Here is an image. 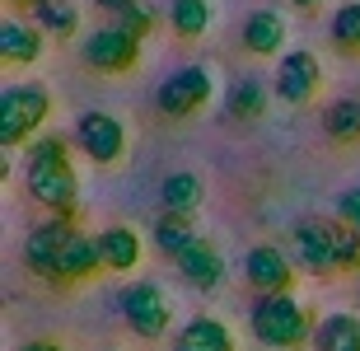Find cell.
<instances>
[{"label":"cell","instance_id":"e0dca14e","mask_svg":"<svg viewBox=\"0 0 360 351\" xmlns=\"http://www.w3.org/2000/svg\"><path fill=\"white\" fill-rule=\"evenodd\" d=\"M98 248H103L108 272H131L136 262H141V239H136V230H127V225H108V230L98 234Z\"/></svg>","mask_w":360,"mask_h":351},{"label":"cell","instance_id":"8fae6325","mask_svg":"<svg viewBox=\"0 0 360 351\" xmlns=\"http://www.w3.org/2000/svg\"><path fill=\"white\" fill-rule=\"evenodd\" d=\"M70 220L66 216H56V220H47V225H38V230L24 239V262L38 276H56V257H61V248L70 243Z\"/></svg>","mask_w":360,"mask_h":351},{"label":"cell","instance_id":"6da1fadb","mask_svg":"<svg viewBox=\"0 0 360 351\" xmlns=\"http://www.w3.org/2000/svg\"><path fill=\"white\" fill-rule=\"evenodd\" d=\"M28 192L33 202H42L56 216H70L75 211V169L66 160V136H38L33 150H28Z\"/></svg>","mask_w":360,"mask_h":351},{"label":"cell","instance_id":"484cf974","mask_svg":"<svg viewBox=\"0 0 360 351\" xmlns=\"http://www.w3.org/2000/svg\"><path fill=\"white\" fill-rule=\"evenodd\" d=\"M333 239H337V272H360V234L337 220Z\"/></svg>","mask_w":360,"mask_h":351},{"label":"cell","instance_id":"603a6c76","mask_svg":"<svg viewBox=\"0 0 360 351\" xmlns=\"http://www.w3.org/2000/svg\"><path fill=\"white\" fill-rule=\"evenodd\" d=\"M225 113L229 117H239V122H257L262 113H267V89L257 80H239V84H229V94H225Z\"/></svg>","mask_w":360,"mask_h":351},{"label":"cell","instance_id":"277c9868","mask_svg":"<svg viewBox=\"0 0 360 351\" xmlns=\"http://www.w3.org/2000/svg\"><path fill=\"white\" fill-rule=\"evenodd\" d=\"M80 61L89 70H103V75H127V70L141 66V42H136L131 33H122L117 24L94 28L89 38L80 42Z\"/></svg>","mask_w":360,"mask_h":351},{"label":"cell","instance_id":"44dd1931","mask_svg":"<svg viewBox=\"0 0 360 351\" xmlns=\"http://www.w3.org/2000/svg\"><path fill=\"white\" fill-rule=\"evenodd\" d=\"M169 24H174L178 38H201L215 24V5L211 0H174L169 5Z\"/></svg>","mask_w":360,"mask_h":351},{"label":"cell","instance_id":"d4e9b609","mask_svg":"<svg viewBox=\"0 0 360 351\" xmlns=\"http://www.w3.org/2000/svg\"><path fill=\"white\" fill-rule=\"evenodd\" d=\"M333 42L342 52H360V0H351L333 14Z\"/></svg>","mask_w":360,"mask_h":351},{"label":"cell","instance_id":"1f68e13d","mask_svg":"<svg viewBox=\"0 0 360 351\" xmlns=\"http://www.w3.org/2000/svg\"><path fill=\"white\" fill-rule=\"evenodd\" d=\"M28 5H33V0H28Z\"/></svg>","mask_w":360,"mask_h":351},{"label":"cell","instance_id":"4316f807","mask_svg":"<svg viewBox=\"0 0 360 351\" xmlns=\"http://www.w3.org/2000/svg\"><path fill=\"white\" fill-rule=\"evenodd\" d=\"M117 28H122V33H131V38L141 42L150 28H155V14H150L146 5H131V10H122V14H117Z\"/></svg>","mask_w":360,"mask_h":351},{"label":"cell","instance_id":"ba28073f","mask_svg":"<svg viewBox=\"0 0 360 351\" xmlns=\"http://www.w3.org/2000/svg\"><path fill=\"white\" fill-rule=\"evenodd\" d=\"M243 281L253 286L257 295H290L295 267L276 243H257V248H248V257H243Z\"/></svg>","mask_w":360,"mask_h":351},{"label":"cell","instance_id":"7a4b0ae2","mask_svg":"<svg viewBox=\"0 0 360 351\" xmlns=\"http://www.w3.org/2000/svg\"><path fill=\"white\" fill-rule=\"evenodd\" d=\"M253 338L271 351H290L314 342V319L295 295H257L253 305Z\"/></svg>","mask_w":360,"mask_h":351},{"label":"cell","instance_id":"7402d4cb","mask_svg":"<svg viewBox=\"0 0 360 351\" xmlns=\"http://www.w3.org/2000/svg\"><path fill=\"white\" fill-rule=\"evenodd\" d=\"M192 243H197L192 220H187V216H169V211H164L160 225H155V248H160L164 257H174V262H178V257H183Z\"/></svg>","mask_w":360,"mask_h":351},{"label":"cell","instance_id":"ffe728a7","mask_svg":"<svg viewBox=\"0 0 360 351\" xmlns=\"http://www.w3.org/2000/svg\"><path fill=\"white\" fill-rule=\"evenodd\" d=\"M33 19L52 38H75L80 33V10L70 0H33Z\"/></svg>","mask_w":360,"mask_h":351},{"label":"cell","instance_id":"8992f818","mask_svg":"<svg viewBox=\"0 0 360 351\" xmlns=\"http://www.w3.org/2000/svg\"><path fill=\"white\" fill-rule=\"evenodd\" d=\"M122 314H127V324H131L136 338H164L169 333V300H164V291L155 281H136L122 291Z\"/></svg>","mask_w":360,"mask_h":351},{"label":"cell","instance_id":"52a82bcc","mask_svg":"<svg viewBox=\"0 0 360 351\" xmlns=\"http://www.w3.org/2000/svg\"><path fill=\"white\" fill-rule=\"evenodd\" d=\"M323 84V66L314 52H285L276 66V98L290 103V108H304L309 98L319 94Z\"/></svg>","mask_w":360,"mask_h":351},{"label":"cell","instance_id":"f546056e","mask_svg":"<svg viewBox=\"0 0 360 351\" xmlns=\"http://www.w3.org/2000/svg\"><path fill=\"white\" fill-rule=\"evenodd\" d=\"M19 351H66L61 342H28V347H19Z\"/></svg>","mask_w":360,"mask_h":351},{"label":"cell","instance_id":"7c38bea8","mask_svg":"<svg viewBox=\"0 0 360 351\" xmlns=\"http://www.w3.org/2000/svg\"><path fill=\"white\" fill-rule=\"evenodd\" d=\"M103 267V248H98V234H70V243L61 248V257H56V276L52 281H84V276H94V272Z\"/></svg>","mask_w":360,"mask_h":351},{"label":"cell","instance_id":"3957f363","mask_svg":"<svg viewBox=\"0 0 360 351\" xmlns=\"http://www.w3.org/2000/svg\"><path fill=\"white\" fill-rule=\"evenodd\" d=\"M47 113H52V98H47L42 84H14V89H5V98H0V141H5V150L28 141L47 122Z\"/></svg>","mask_w":360,"mask_h":351},{"label":"cell","instance_id":"9a60e30c","mask_svg":"<svg viewBox=\"0 0 360 351\" xmlns=\"http://www.w3.org/2000/svg\"><path fill=\"white\" fill-rule=\"evenodd\" d=\"M0 56H5V66H33L42 56V28L10 19L0 28Z\"/></svg>","mask_w":360,"mask_h":351},{"label":"cell","instance_id":"f1b7e54d","mask_svg":"<svg viewBox=\"0 0 360 351\" xmlns=\"http://www.w3.org/2000/svg\"><path fill=\"white\" fill-rule=\"evenodd\" d=\"M94 5H103V10L122 14V10H131V5H141V0H94Z\"/></svg>","mask_w":360,"mask_h":351},{"label":"cell","instance_id":"83f0119b","mask_svg":"<svg viewBox=\"0 0 360 351\" xmlns=\"http://www.w3.org/2000/svg\"><path fill=\"white\" fill-rule=\"evenodd\" d=\"M337 216H342V225H351V230L360 234V188H351V192L337 197Z\"/></svg>","mask_w":360,"mask_h":351},{"label":"cell","instance_id":"5bb4252c","mask_svg":"<svg viewBox=\"0 0 360 351\" xmlns=\"http://www.w3.org/2000/svg\"><path fill=\"white\" fill-rule=\"evenodd\" d=\"M285 19L276 10H253L248 24H243V47L253 56H281V42H285Z\"/></svg>","mask_w":360,"mask_h":351},{"label":"cell","instance_id":"5b68a950","mask_svg":"<svg viewBox=\"0 0 360 351\" xmlns=\"http://www.w3.org/2000/svg\"><path fill=\"white\" fill-rule=\"evenodd\" d=\"M211 94H215V75L211 70L206 66H183V70H174V75L160 84L155 103H160L164 117H192L197 108H206Z\"/></svg>","mask_w":360,"mask_h":351},{"label":"cell","instance_id":"4fadbf2b","mask_svg":"<svg viewBox=\"0 0 360 351\" xmlns=\"http://www.w3.org/2000/svg\"><path fill=\"white\" fill-rule=\"evenodd\" d=\"M178 272H183L197 291H215V286L225 281V257H220V248H215V243L197 239L183 257H178Z\"/></svg>","mask_w":360,"mask_h":351},{"label":"cell","instance_id":"4dcf8cb0","mask_svg":"<svg viewBox=\"0 0 360 351\" xmlns=\"http://www.w3.org/2000/svg\"><path fill=\"white\" fill-rule=\"evenodd\" d=\"M290 5H300V10H314V5H323V0H290Z\"/></svg>","mask_w":360,"mask_h":351},{"label":"cell","instance_id":"9c48e42d","mask_svg":"<svg viewBox=\"0 0 360 351\" xmlns=\"http://www.w3.org/2000/svg\"><path fill=\"white\" fill-rule=\"evenodd\" d=\"M75 141L94 164H117L122 150H127V127L112 113H84L80 127H75Z\"/></svg>","mask_w":360,"mask_h":351},{"label":"cell","instance_id":"ac0fdd59","mask_svg":"<svg viewBox=\"0 0 360 351\" xmlns=\"http://www.w3.org/2000/svg\"><path fill=\"white\" fill-rule=\"evenodd\" d=\"M160 197H164V211H169V216H187L192 220V211L206 202V188H201L197 174H169L164 188H160Z\"/></svg>","mask_w":360,"mask_h":351},{"label":"cell","instance_id":"cb8c5ba5","mask_svg":"<svg viewBox=\"0 0 360 351\" xmlns=\"http://www.w3.org/2000/svg\"><path fill=\"white\" fill-rule=\"evenodd\" d=\"M323 132L333 136L337 146L360 141V98H337L333 108L323 113Z\"/></svg>","mask_w":360,"mask_h":351},{"label":"cell","instance_id":"30bf717a","mask_svg":"<svg viewBox=\"0 0 360 351\" xmlns=\"http://www.w3.org/2000/svg\"><path fill=\"white\" fill-rule=\"evenodd\" d=\"M295 257L300 267L323 276V272H337V239H333V225L328 220H304L295 225Z\"/></svg>","mask_w":360,"mask_h":351},{"label":"cell","instance_id":"d6986e66","mask_svg":"<svg viewBox=\"0 0 360 351\" xmlns=\"http://www.w3.org/2000/svg\"><path fill=\"white\" fill-rule=\"evenodd\" d=\"M174 351H234V338L220 319H192V324L178 333Z\"/></svg>","mask_w":360,"mask_h":351},{"label":"cell","instance_id":"2e32d148","mask_svg":"<svg viewBox=\"0 0 360 351\" xmlns=\"http://www.w3.org/2000/svg\"><path fill=\"white\" fill-rule=\"evenodd\" d=\"M314 351H360V319L356 314H328V319H319Z\"/></svg>","mask_w":360,"mask_h":351}]
</instances>
